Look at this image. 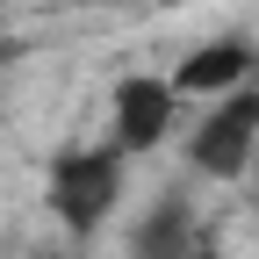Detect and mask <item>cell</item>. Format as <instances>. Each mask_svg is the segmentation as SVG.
<instances>
[{"instance_id":"1","label":"cell","mask_w":259,"mask_h":259,"mask_svg":"<svg viewBox=\"0 0 259 259\" xmlns=\"http://www.w3.org/2000/svg\"><path fill=\"white\" fill-rule=\"evenodd\" d=\"M122 202V151L115 144H79L51 166V216L72 238H94Z\"/></svg>"},{"instance_id":"2","label":"cell","mask_w":259,"mask_h":259,"mask_svg":"<svg viewBox=\"0 0 259 259\" xmlns=\"http://www.w3.org/2000/svg\"><path fill=\"white\" fill-rule=\"evenodd\" d=\"M259 151V87H238L209 108V122L187 137V166L209 180H238Z\"/></svg>"},{"instance_id":"5","label":"cell","mask_w":259,"mask_h":259,"mask_svg":"<svg viewBox=\"0 0 259 259\" xmlns=\"http://www.w3.org/2000/svg\"><path fill=\"white\" fill-rule=\"evenodd\" d=\"M202 223H194V202L187 194H158V202L137 216V231H130V259H187L202 252Z\"/></svg>"},{"instance_id":"4","label":"cell","mask_w":259,"mask_h":259,"mask_svg":"<svg viewBox=\"0 0 259 259\" xmlns=\"http://www.w3.org/2000/svg\"><path fill=\"white\" fill-rule=\"evenodd\" d=\"M173 108H180V94L166 87V79H122L115 87V151L130 158V151H151L158 137L173 130Z\"/></svg>"},{"instance_id":"3","label":"cell","mask_w":259,"mask_h":259,"mask_svg":"<svg viewBox=\"0 0 259 259\" xmlns=\"http://www.w3.org/2000/svg\"><path fill=\"white\" fill-rule=\"evenodd\" d=\"M166 87L173 94H216V101H223V94H238V87H259V51L245 36H216L202 51H187Z\"/></svg>"},{"instance_id":"7","label":"cell","mask_w":259,"mask_h":259,"mask_svg":"<svg viewBox=\"0 0 259 259\" xmlns=\"http://www.w3.org/2000/svg\"><path fill=\"white\" fill-rule=\"evenodd\" d=\"M187 259H223V252H216V245H202V252H187Z\"/></svg>"},{"instance_id":"6","label":"cell","mask_w":259,"mask_h":259,"mask_svg":"<svg viewBox=\"0 0 259 259\" xmlns=\"http://www.w3.org/2000/svg\"><path fill=\"white\" fill-rule=\"evenodd\" d=\"M22 259H72V252H22Z\"/></svg>"}]
</instances>
